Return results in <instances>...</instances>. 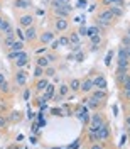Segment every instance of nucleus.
Masks as SVG:
<instances>
[{"label":"nucleus","instance_id":"f257e3e1","mask_svg":"<svg viewBox=\"0 0 130 149\" xmlns=\"http://www.w3.org/2000/svg\"><path fill=\"white\" fill-rule=\"evenodd\" d=\"M53 12H54V15H57V17L68 19L69 12H71V7L69 5H63V3H57L56 0H53Z\"/></svg>","mask_w":130,"mask_h":149},{"label":"nucleus","instance_id":"f03ea898","mask_svg":"<svg viewBox=\"0 0 130 149\" xmlns=\"http://www.w3.org/2000/svg\"><path fill=\"white\" fill-rule=\"evenodd\" d=\"M129 58H127V53H125V47H120L118 49V68L122 70H129Z\"/></svg>","mask_w":130,"mask_h":149},{"label":"nucleus","instance_id":"7ed1b4c3","mask_svg":"<svg viewBox=\"0 0 130 149\" xmlns=\"http://www.w3.org/2000/svg\"><path fill=\"white\" fill-rule=\"evenodd\" d=\"M98 22H102V24H105V26H108L111 20H113V14L110 12V9H105L100 12V15H98V19H96Z\"/></svg>","mask_w":130,"mask_h":149},{"label":"nucleus","instance_id":"20e7f679","mask_svg":"<svg viewBox=\"0 0 130 149\" xmlns=\"http://www.w3.org/2000/svg\"><path fill=\"white\" fill-rule=\"evenodd\" d=\"M14 63H15V66H17L19 70H24V68L29 65V54L26 51H22V53H20V58H17Z\"/></svg>","mask_w":130,"mask_h":149},{"label":"nucleus","instance_id":"39448f33","mask_svg":"<svg viewBox=\"0 0 130 149\" xmlns=\"http://www.w3.org/2000/svg\"><path fill=\"white\" fill-rule=\"evenodd\" d=\"M93 86L98 88V90H106L108 83H106V80L103 78L102 74H98V76H95V80H93Z\"/></svg>","mask_w":130,"mask_h":149},{"label":"nucleus","instance_id":"423d86ee","mask_svg":"<svg viewBox=\"0 0 130 149\" xmlns=\"http://www.w3.org/2000/svg\"><path fill=\"white\" fill-rule=\"evenodd\" d=\"M15 83L20 85V86H24V85L27 83V73L24 70H19L17 73H15Z\"/></svg>","mask_w":130,"mask_h":149},{"label":"nucleus","instance_id":"0eeeda50","mask_svg":"<svg viewBox=\"0 0 130 149\" xmlns=\"http://www.w3.org/2000/svg\"><path fill=\"white\" fill-rule=\"evenodd\" d=\"M108 136H110V127H108V124L105 122L102 127L98 129V139L103 141V139H108Z\"/></svg>","mask_w":130,"mask_h":149},{"label":"nucleus","instance_id":"6e6552de","mask_svg":"<svg viewBox=\"0 0 130 149\" xmlns=\"http://www.w3.org/2000/svg\"><path fill=\"white\" fill-rule=\"evenodd\" d=\"M54 26H56V31H59V32H63V31H66L68 29V19H61V17H57L54 20Z\"/></svg>","mask_w":130,"mask_h":149},{"label":"nucleus","instance_id":"1a4fd4ad","mask_svg":"<svg viewBox=\"0 0 130 149\" xmlns=\"http://www.w3.org/2000/svg\"><path fill=\"white\" fill-rule=\"evenodd\" d=\"M39 39H41V42H42V44H49L51 41H54V32H51V31L42 32V34L39 36Z\"/></svg>","mask_w":130,"mask_h":149},{"label":"nucleus","instance_id":"9d476101","mask_svg":"<svg viewBox=\"0 0 130 149\" xmlns=\"http://www.w3.org/2000/svg\"><path fill=\"white\" fill-rule=\"evenodd\" d=\"M103 124H105V120L102 119V113H95L91 117V127H96V129H100Z\"/></svg>","mask_w":130,"mask_h":149},{"label":"nucleus","instance_id":"9b49d317","mask_svg":"<svg viewBox=\"0 0 130 149\" xmlns=\"http://www.w3.org/2000/svg\"><path fill=\"white\" fill-rule=\"evenodd\" d=\"M93 88H95V86H93V80L86 78V80H83V81H81V88H80V90H81V92H84V93H88V92H91Z\"/></svg>","mask_w":130,"mask_h":149},{"label":"nucleus","instance_id":"f8f14e48","mask_svg":"<svg viewBox=\"0 0 130 149\" xmlns=\"http://www.w3.org/2000/svg\"><path fill=\"white\" fill-rule=\"evenodd\" d=\"M30 5H32L30 0H15V2H14V7H17V9H20V10L29 9Z\"/></svg>","mask_w":130,"mask_h":149},{"label":"nucleus","instance_id":"ddd939ff","mask_svg":"<svg viewBox=\"0 0 130 149\" xmlns=\"http://www.w3.org/2000/svg\"><path fill=\"white\" fill-rule=\"evenodd\" d=\"M32 22H34V17H32V15H22V17H20V26L26 27V29L30 27Z\"/></svg>","mask_w":130,"mask_h":149},{"label":"nucleus","instance_id":"4468645a","mask_svg":"<svg viewBox=\"0 0 130 149\" xmlns=\"http://www.w3.org/2000/svg\"><path fill=\"white\" fill-rule=\"evenodd\" d=\"M24 34H26V39H27V41H34V39L37 37V31H36V27H32V26H30V27L26 29V32H24Z\"/></svg>","mask_w":130,"mask_h":149},{"label":"nucleus","instance_id":"2eb2a0df","mask_svg":"<svg viewBox=\"0 0 130 149\" xmlns=\"http://www.w3.org/2000/svg\"><path fill=\"white\" fill-rule=\"evenodd\" d=\"M108 9H110V12L113 14V17H122V15H123V5H111Z\"/></svg>","mask_w":130,"mask_h":149},{"label":"nucleus","instance_id":"dca6fc26","mask_svg":"<svg viewBox=\"0 0 130 149\" xmlns=\"http://www.w3.org/2000/svg\"><path fill=\"white\" fill-rule=\"evenodd\" d=\"M91 97L95 100H98V102H100V100H105V98H106V90H98V88H95V92H93Z\"/></svg>","mask_w":130,"mask_h":149},{"label":"nucleus","instance_id":"f3484780","mask_svg":"<svg viewBox=\"0 0 130 149\" xmlns=\"http://www.w3.org/2000/svg\"><path fill=\"white\" fill-rule=\"evenodd\" d=\"M17 39H15V34L14 32H10V34H5V41H3V44H5V47H12V44L15 42Z\"/></svg>","mask_w":130,"mask_h":149},{"label":"nucleus","instance_id":"a211bd4d","mask_svg":"<svg viewBox=\"0 0 130 149\" xmlns=\"http://www.w3.org/2000/svg\"><path fill=\"white\" fill-rule=\"evenodd\" d=\"M53 97H54V85H47L46 92H44V98L46 100H51Z\"/></svg>","mask_w":130,"mask_h":149},{"label":"nucleus","instance_id":"6ab92c4d","mask_svg":"<svg viewBox=\"0 0 130 149\" xmlns=\"http://www.w3.org/2000/svg\"><path fill=\"white\" fill-rule=\"evenodd\" d=\"M10 51H24V41H19V39H17V41L12 44Z\"/></svg>","mask_w":130,"mask_h":149},{"label":"nucleus","instance_id":"aec40b11","mask_svg":"<svg viewBox=\"0 0 130 149\" xmlns=\"http://www.w3.org/2000/svg\"><path fill=\"white\" fill-rule=\"evenodd\" d=\"M69 37V46H74V44H80V34L78 32H73Z\"/></svg>","mask_w":130,"mask_h":149},{"label":"nucleus","instance_id":"412c9836","mask_svg":"<svg viewBox=\"0 0 130 149\" xmlns=\"http://www.w3.org/2000/svg\"><path fill=\"white\" fill-rule=\"evenodd\" d=\"M47 80H44V78H41L39 81H37V85H36V88L39 90V92H42V90H46V86H47Z\"/></svg>","mask_w":130,"mask_h":149},{"label":"nucleus","instance_id":"4be33fe9","mask_svg":"<svg viewBox=\"0 0 130 149\" xmlns=\"http://www.w3.org/2000/svg\"><path fill=\"white\" fill-rule=\"evenodd\" d=\"M69 88H71L73 92H78V90L81 88V81H80V80H71V83H69Z\"/></svg>","mask_w":130,"mask_h":149},{"label":"nucleus","instance_id":"5701e85b","mask_svg":"<svg viewBox=\"0 0 130 149\" xmlns=\"http://www.w3.org/2000/svg\"><path fill=\"white\" fill-rule=\"evenodd\" d=\"M37 66H41V68H47V66H49V61H47L46 56H41V58L37 59Z\"/></svg>","mask_w":130,"mask_h":149},{"label":"nucleus","instance_id":"b1692460","mask_svg":"<svg viewBox=\"0 0 130 149\" xmlns=\"http://www.w3.org/2000/svg\"><path fill=\"white\" fill-rule=\"evenodd\" d=\"M20 53H22V51H9L7 58H9L10 61H15L17 58H20Z\"/></svg>","mask_w":130,"mask_h":149},{"label":"nucleus","instance_id":"393cba45","mask_svg":"<svg viewBox=\"0 0 130 149\" xmlns=\"http://www.w3.org/2000/svg\"><path fill=\"white\" fill-rule=\"evenodd\" d=\"M57 42H59V46H68L69 47V37L68 36H61L57 39Z\"/></svg>","mask_w":130,"mask_h":149},{"label":"nucleus","instance_id":"a878e982","mask_svg":"<svg viewBox=\"0 0 130 149\" xmlns=\"http://www.w3.org/2000/svg\"><path fill=\"white\" fill-rule=\"evenodd\" d=\"M0 90H2L3 93H9L10 92V85H9V81H7V80H5L3 83H0Z\"/></svg>","mask_w":130,"mask_h":149},{"label":"nucleus","instance_id":"bb28decb","mask_svg":"<svg viewBox=\"0 0 130 149\" xmlns=\"http://www.w3.org/2000/svg\"><path fill=\"white\" fill-rule=\"evenodd\" d=\"M15 36H17L19 41H26V34H24V31L20 27H17V31H15Z\"/></svg>","mask_w":130,"mask_h":149},{"label":"nucleus","instance_id":"cd10ccee","mask_svg":"<svg viewBox=\"0 0 130 149\" xmlns=\"http://www.w3.org/2000/svg\"><path fill=\"white\" fill-rule=\"evenodd\" d=\"M7 124H9V119H7L5 115H0V129H5Z\"/></svg>","mask_w":130,"mask_h":149},{"label":"nucleus","instance_id":"c85d7f7f","mask_svg":"<svg viewBox=\"0 0 130 149\" xmlns=\"http://www.w3.org/2000/svg\"><path fill=\"white\" fill-rule=\"evenodd\" d=\"M106 5H123V0H103Z\"/></svg>","mask_w":130,"mask_h":149},{"label":"nucleus","instance_id":"c756f323","mask_svg":"<svg viewBox=\"0 0 130 149\" xmlns=\"http://www.w3.org/2000/svg\"><path fill=\"white\" fill-rule=\"evenodd\" d=\"M44 74V68H41V66H36V70H34V76L36 78H41Z\"/></svg>","mask_w":130,"mask_h":149},{"label":"nucleus","instance_id":"7c9ffc66","mask_svg":"<svg viewBox=\"0 0 130 149\" xmlns=\"http://www.w3.org/2000/svg\"><path fill=\"white\" fill-rule=\"evenodd\" d=\"M122 85H123V90H129V88H130V74H127V76L123 78Z\"/></svg>","mask_w":130,"mask_h":149},{"label":"nucleus","instance_id":"2f4dec72","mask_svg":"<svg viewBox=\"0 0 130 149\" xmlns=\"http://www.w3.org/2000/svg\"><path fill=\"white\" fill-rule=\"evenodd\" d=\"M100 34V31H98V27H88V36L93 37V36H98Z\"/></svg>","mask_w":130,"mask_h":149},{"label":"nucleus","instance_id":"473e14b6","mask_svg":"<svg viewBox=\"0 0 130 149\" xmlns=\"http://www.w3.org/2000/svg\"><path fill=\"white\" fill-rule=\"evenodd\" d=\"M90 39H91V44H93V46H98V44L102 42V37H100V34H98V36L90 37Z\"/></svg>","mask_w":130,"mask_h":149},{"label":"nucleus","instance_id":"72a5a7b5","mask_svg":"<svg viewBox=\"0 0 130 149\" xmlns=\"http://www.w3.org/2000/svg\"><path fill=\"white\" fill-rule=\"evenodd\" d=\"M98 103H100V102H98V100H95L93 97L90 98V100H88V105H90L91 109H96V107H98Z\"/></svg>","mask_w":130,"mask_h":149},{"label":"nucleus","instance_id":"f704fd0d","mask_svg":"<svg viewBox=\"0 0 130 149\" xmlns=\"http://www.w3.org/2000/svg\"><path fill=\"white\" fill-rule=\"evenodd\" d=\"M78 34H80V36H88V27H86V26H83V27H80V31H78Z\"/></svg>","mask_w":130,"mask_h":149},{"label":"nucleus","instance_id":"c9c22d12","mask_svg":"<svg viewBox=\"0 0 130 149\" xmlns=\"http://www.w3.org/2000/svg\"><path fill=\"white\" fill-rule=\"evenodd\" d=\"M46 74H47V76H54V74H56V70H54V68H47V70H46Z\"/></svg>","mask_w":130,"mask_h":149},{"label":"nucleus","instance_id":"e433bc0d","mask_svg":"<svg viewBox=\"0 0 130 149\" xmlns=\"http://www.w3.org/2000/svg\"><path fill=\"white\" fill-rule=\"evenodd\" d=\"M110 63H111V53H108V54L105 56V65L108 66Z\"/></svg>","mask_w":130,"mask_h":149},{"label":"nucleus","instance_id":"4c0bfd02","mask_svg":"<svg viewBox=\"0 0 130 149\" xmlns=\"http://www.w3.org/2000/svg\"><path fill=\"white\" fill-rule=\"evenodd\" d=\"M57 47H59V42H57V41H51V49H57Z\"/></svg>","mask_w":130,"mask_h":149},{"label":"nucleus","instance_id":"58836bf2","mask_svg":"<svg viewBox=\"0 0 130 149\" xmlns=\"http://www.w3.org/2000/svg\"><path fill=\"white\" fill-rule=\"evenodd\" d=\"M71 49H73L74 53H78V51L81 49V44H74V46H71Z\"/></svg>","mask_w":130,"mask_h":149},{"label":"nucleus","instance_id":"ea45409f","mask_svg":"<svg viewBox=\"0 0 130 149\" xmlns=\"http://www.w3.org/2000/svg\"><path fill=\"white\" fill-rule=\"evenodd\" d=\"M46 58H47V61H49V63H53V61H56V58H54V54H47Z\"/></svg>","mask_w":130,"mask_h":149},{"label":"nucleus","instance_id":"a19ab883","mask_svg":"<svg viewBox=\"0 0 130 149\" xmlns=\"http://www.w3.org/2000/svg\"><path fill=\"white\" fill-rule=\"evenodd\" d=\"M123 44H125V46H130V37L129 36L123 37Z\"/></svg>","mask_w":130,"mask_h":149},{"label":"nucleus","instance_id":"79ce46f5","mask_svg":"<svg viewBox=\"0 0 130 149\" xmlns=\"http://www.w3.org/2000/svg\"><path fill=\"white\" fill-rule=\"evenodd\" d=\"M68 88H69V86H66V85H63V86H61V90H59V92H61V95H64V93L68 92Z\"/></svg>","mask_w":130,"mask_h":149},{"label":"nucleus","instance_id":"37998d69","mask_svg":"<svg viewBox=\"0 0 130 149\" xmlns=\"http://www.w3.org/2000/svg\"><path fill=\"white\" fill-rule=\"evenodd\" d=\"M125 47V53H127V58H129V63H130V46H123Z\"/></svg>","mask_w":130,"mask_h":149},{"label":"nucleus","instance_id":"c03bdc74","mask_svg":"<svg viewBox=\"0 0 130 149\" xmlns=\"http://www.w3.org/2000/svg\"><path fill=\"white\" fill-rule=\"evenodd\" d=\"M123 97H125V98H129V100H130V88H129V90H123Z\"/></svg>","mask_w":130,"mask_h":149},{"label":"nucleus","instance_id":"a18cd8bd","mask_svg":"<svg viewBox=\"0 0 130 149\" xmlns=\"http://www.w3.org/2000/svg\"><path fill=\"white\" fill-rule=\"evenodd\" d=\"M84 59V54L81 53V54H76V61H83Z\"/></svg>","mask_w":130,"mask_h":149},{"label":"nucleus","instance_id":"49530a36","mask_svg":"<svg viewBox=\"0 0 130 149\" xmlns=\"http://www.w3.org/2000/svg\"><path fill=\"white\" fill-rule=\"evenodd\" d=\"M57 3H63V5H69V0H56Z\"/></svg>","mask_w":130,"mask_h":149},{"label":"nucleus","instance_id":"de8ad7c7","mask_svg":"<svg viewBox=\"0 0 130 149\" xmlns=\"http://www.w3.org/2000/svg\"><path fill=\"white\" fill-rule=\"evenodd\" d=\"M84 5H86V2H84V0H78V7H80V9L84 7Z\"/></svg>","mask_w":130,"mask_h":149},{"label":"nucleus","instance_id":"09e8293b","mask_svg":"<svg viewBox=\"0 0 130 149\" xmlns=\"http://www.w3.org/2000/svg\"><path fill=\"white\" fill-rule=\"evenodd\" d=\"M29 97H30V92H29V90H26V92H24V98H26V100H27Z\"/></svg>","mask_w":130,"mask_h":149},{"label":"nucleus","instance_id":"8fccbe9b","mask_svg":"<svg viewBox=\"0 0 130 149\" xmlns=\"http://www.w3.org/2000/svg\"><path fill=\"white\" fill-rule=\"evenodd\" d=\"M44 51H46V47H41V49H37L36 53H37V54H42V53H44Z\"/></svg>","mask_w":130,"mask_h":149},{"label":"nucleus","instance_id":"3c124183","mask_svg":"<svg viewBox=\"0 0 130 149\" xmlns=\"http://www.w3.org/2000/svg\"><path fill=\"white\" fill-rule=\"evenodd\" d=\"M3 81H5V74L0 73V83H3Z\"/></svg>","mask_w":130,"mask_h":149},{"label":"nucleus","instance_id":"603ef678","mask_svg":"<svg viewBox=\"0 0 130 149\" xmlns=\"http://www.w3.org/2000/svg\"><path fill=\"white\" fill-rule=\"evenodd\" d=\"M36 14H37V15H44V10H42V9H37Z\"/></svg>","mask_w":130,"mask_h":149},{"label":"nucleus","instance_id":"864d4df0","mask_svg":"<svg viewBox=\"0 0 130 149\" xmlns=\"http://www.w3.org/2000/svg\"><path fill=\"white\" fill-rule=\"evenodd\" d=\"M91 149H102V146H100V144H93Z\"/></svg>","mask_w":130,"mask_h":149},{"label":"nucleus","instance_id":"5fc2aeb1","mask_svg":"<svg viewBox=\"0 0 130 149\" xmlns=\"http://www.w3.org/2000/svg\"><path fill=\"white\" fill-rule=\"evenodd\" d=\"M3 22H5V20H3V19L0 17V29H2V26H3Z\"/></svg>","mask_w":130,"mask_h":149},{"label":"nucleus","instance_id":"6e6d98bb","mask_svg":"<svg viewBox=\"0 0 130 149\" xmlns=\"http://www.w3.org/2000/svg\"><path fill=\"white\" fill-rule=\"evenodd\" d=\"M127 124H129V125H130V115H129V117H127Z\"/></svg>","mask_w":130,"mask_h":149},{"label":"nucleus","instance_id":"4d7b16f0","mask_svg":"<svg viewBox=\"0 0 130 149\" xmlns=\"http://www.w3.org/2000/svg\"><path fill=\"white\" fill-rule=\"evenodd\" d=\"M129 136H130V125H129Z\"/></svg>","mask_w":130,"mask_h":149}]
</instances>
